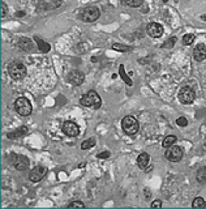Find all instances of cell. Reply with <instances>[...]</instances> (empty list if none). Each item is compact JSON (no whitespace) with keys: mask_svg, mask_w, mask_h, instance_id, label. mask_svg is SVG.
<instances>
[{"mask_svg":"<svg viewBox=\"0 0 206 209\" xmlns=\"http://www.w3.org/2000/svg\"><path fill=\"white\" fill-rule=\"evenodd\" d=\"M14 110L18 113V115H22V116H27L32 114L33 111V107H32V103L27 98L25 97H20V98L16 99L14 102Z\"/></svg>","mask_w":206,"mask_h":209,"instance_id":"4","label":"cell"},{"mask_svg":"<svg viewBox=\"0 0 206 209\" xmlns=\"http://www.w3.org/2000/svg\"><path fill=\"white\" fill-rule=\"evenodd\" d=\"M18 46L22 48V50H25V51H32L33 50V42L29 39V38H20V41H18Z\"/></svg>","mask_w":206,"mask_h":209,"instance_id":"15","label":"cell"},{"mask_svg":"<svg viewBox=\"0 0 206 209\" xmlns=\"http://www.w3.org/2000/svg\"><path fill=\"white\" fill-rule=\"evenodd\" d=\"M178 97H179V101H180L181 103L188 104V103H192V102L196 99V93H194V90H193L192 88L184 86V88L180 89Z\"/></svg>","mask_w":206,"mask_h":209,"instance_id":"8","label":"cell"},{"mask_svg":"<svg viewBox=\"0 0 206 209\" xmlns=\"http://www.w3.org/2000/svg\"><path fill=\"white\" fill-rule=\"evenodd\" d=\"M192 42H194V34H185L183 37V43L189 46V44H192Z\"/></svg>","mask_w":206,"mask_h":209,"instance_id":"23","label":"cell"},{"mask_svg":"<svg viewBox=\"0 0 206 209\" xmlns=\"http://www.w3.org/2000/svg\"><path fill=\"white\" fill-rule=\"evenodd\" d=\"M176 143V136L174 135H170V136H167L164 140H163V148H168V146H171Z\"/></svg>","mask_w":206,"mask_h":209,"instance_id":"21","label":"cell"},{"mask_svg":"<svg viewBox=\"0 0 206 209\" xmlns=\"http://www.w3.org/2000/svg\"><path fill=\"white\" fill-rule=\"evenodd\" d=\"M163 2H164V3H166V2H168V0H163Z\"/></svg>","mask_w":206,"mask_h":209,"instance_id":"34","label":"cell"},{"mask_svg":"<svg viewBox=\"0 0 206 209\" xmlns=\"http://www.w3.org/2000/svg\"><path fill=\"white\" fill-rule=\"evenodd\" d=\"M84 80H85V74L81 71H71L68 73V81L75 86L81 85L84 83Z\"/></svg>","mask_w":206,"mask_h":209,"instance_id":"12","label":"cell"},{"mask_svg":"<svg viewBox=\"0 0 206 209\" xmlns=\"http://www.w3.org/2000/svg\"><path fill=\"white\" fill-rule=\"evenodd\" d=\"M121 127H123L124 132H125L128 136H135L136 133L138 132V127L140 125H138V120L135 116L128 115V116H125L123 119Z\"/></svg>","mask_w":206,"mask_h":209,"instance_id":"2","label":"cell"},{"mask_svg":"<svg viewBox=\"0 0 206 209\" xmlns=\"http://www.w3.org/2000/svg\"><path fill=\"white\" fill-rule=\"evenodd\" d=\"M99 9L97 7H87L82 12H81L80 17L84 22H94L99 18Z\"/></svg>","mask_w":206,"mask_h":209,"instance_id":"5","label":"cell"},{"mask_svg":"<svg viewBox=\"0 0 206 209\" xmlns=\"http://www.w3.org/2000/svg\"><path fill=\"white\" fill-rule=\"evenodd\" d=\"M119 74H120V77H121V79L127 83V85H128V86H132V85H133V83H132V80L127 76L125 71H124V65H120V67H119Z\"/></svg>","mask_w":206,"mask_h":209,"instance_id":"18","label":"cell"},{"mask_svg":"<svg viewBox=\"0 0 206 209\" xmlns=\"http://www.w3.org/2000/svg\"><path fill=\"white\" fill-rule=\"evenodd\" d=\"M35 41H37V44H38V47L42 52H48L50 51V44L47 42H45L43 39H39L38 37H35Z\"/></svg>","mask_w":206,"mask_h":209,"instance_id":"17","label":"cell"},{"mask_svg":"<svg viewBox=\"0 0 206 209\" xmlns=\"http://www.w3.org/2000/svg\"><path fill=\"white\" fill-rule=\"evenodd\" d=\"M175 43H176V37H172V38L168 39V41H167V43H164L162 47H163V48H171Z\"/></svg>","mask_w":206,"mask_h":209,"instance_id":"26","label":"cell"},{"mask_svg":"<svg viewBox=\"0 0 206 209\" xmlns=\"http://www.w3.org/2000/svg\"><path fill=\"white\" fill-rule=\"evenodd\" d=\"M69 208H73V206H78V208H84L85 205H84V203H81V201H73V203H71L69 205H68Z\"/></svg>","mask_w":206,"mask_h":209,"instance_id":"29","label":"cell"},{"mask_svg":"<svg viewBox=\"0 0 206 209\" xmlns=\"http://www.w3.org/2000/svg\"><path fill=\"white\" fill-rule=\"evenodd\" d=\"M196 179H197V182L200 184H205L206 183V167L205 166H202V167H200L197 170Z\"/></svg>","mask_w":206,"mask_h":209,"instance_id":"16","label":"cell"},{"mask_svg":"<svg viewBox=\"0 0 206 209\" xmlns=\"http://www.w3.org/2000/svg\"><path fill=\"white\" fill-rule=\"evenodd\" d=\"M192 206L193 208H205L206 206V201L202 199V197H196L192 203Z\"/></svg>","mask_w":206,"mask_h":209,"instance_id":"22","label":"cell"},{"mask_svg":"<svg viewBox=\"0 0 206 209\" xmlns=\"http://www.w3.org/2000/svg\"><path fill=\"white\" fill-rule=\"evenodd\" d=\"M0 5H2V13H0V16L2 17H5V14H7V11H8V8H7V4L4 2L0 3Z\"/></svg>","mask_w":206,"mask_h":209,"instance_id":"28","label":"cell"},{"mask_svg":"<svg viewBox=\"0 0 206 209\" xmlns=\"http://www.w3.org/2000/svg\"><path fill=\"white\" fill-rule=\"evenodd\" d=\"M151 208H162V201L160 200H154L151 203Z\"/></svg>","mask_w":206,"mask_h":209,"instance_id":"31","label":"cell"},{"mask_svg":"<svg viewBox=\"0 0 206 209\" xmlns=\"http://www.w3.org/2000/svg\"><path fill=\"white\" fill-rule=\"evenodd\" d=\"M63 132L67 136H69V137H76V136H78V133H80V128H78V125L75 122L68 120V122H65L63 124Z\"/></svg>","mask_w":206,"mask_h":209,"instance_id":"9","label":"cell"},{"mask_svg":"<svg viewBox=\"0 0 206 209\" xmlns=\"http://www.w3.org/2000/svg\"><path fill=\"white\" fill-rule=\"evenodd\" d=\"M124 3H125L127 5H129V7H133V8H136V7L142 5L144 0H124Z\"/></svg>","mask_w":206,"mask_h":209,"instance_id":"25","label":"cell"},{"mask_svg":"<svg viewBox=\"0 0 206 209\" xmlns=\"http://www.w3.org/2000/svg\"><path fill=\"white\" fill-rule=\"evenodd\" d=\"M146 32H148V34L150 37H153V38H159V37H162V34H163V26L158 24V22H150L148 28H146Z\"/></svg>","mask_w":206,"mask_h":209,"instance_id":"11","label":"cell"},{"mask_svg":"<svg viewBox=\"0 0 206 209\" xmlns=\"http://www.w3.org/2000/svg\"><path fill=\"white\" fill-rule=\"evenodd\" d=\"M24 14H25L24 12H17V13H16V16H17V17H22Z\"/></svg>","mask_w":206,"mask_h":209,"instance_id":"32","label":"cell"},{"mask_svg":"<svg viewBox=\"0 0 206 209\" xmlns=\"http://www.w3.org/2000/svg\"><path fill=\"white\" fill-rule=\"evenodd\" d=\"M81 104L85 107H91V109H99L102 104V99L99 94L95 90L87 92L82 98H81Z\"/></svg>","mask_w":206,"mask_h":209,"instance_id":"1","label":"cell"},{"mask_svg":"<svg viewBox=\"0 0 206 209\" xmlns=\"http://www.w3.org/2000/svg\"><path fill=\"white\" fill-rule=\"evenodd\" d=\"M46 174H47V167H45V166H37V167H34L30 171V175H29V178H30L32 182H39V181H42V179L45 178Z\"/></svg>","mask_w":206,"mask_h":209,"instance_id":"10","label":"cell"},{"mask_svg":"<svg viewBox=\"0 0 206 209\" xmlns=\"http://www.w3.org/2000/svg\"><path fill=\"white\" fill-rule=\"evenodd\" d=\"M176 124L178 125H180V127H185L187 124H188V120L184 116H180V118H178L176 119Z\"/></svg>","mask_w":206,"mask_h":209,"instance_id":"27","label":"cell"},{"mask_svg":"<svg viewBox=\"0 0 206 209\" xmlns=\"http://www.w3.org/2000/svg\"><path fill=\"white\" fill-rule=\"evenodd\" d=\"M8 162L11 165H13L17 170L24 171L25 169L29 167V160L25 155H17V154H11V157L8 158Z\"/></svg>","mask_w":206,"mask_h":209,"instance_id":"6","label":"cell"},{"mask_svg":"<svg viewBox=\"0 0 206 209\" xmlns=\"http://www.w3.org/2000/svg\"><path fill=\"white\" fill-rule=\"evenodd\" d=\"M164 155L170 162H179L183 158V149L174 144L171 146L166 148V154Z\"/></svg>","mask_w":206,"mask_h":209,"instance_id":"7","label":"cell"},{"mask_svg":"<svg viewBox=\"0 0 206 209\" xmlns=\"http://www.w3.org/2000/svg\"><path fill=\"white\" fill-rule=\"evenodd\" d=\"M26 67L20 62H13L8 65V73L13 80H22L26 76Z\"/></svg>","mask_w":206,"mask_h":209,"instance_id":"3","label":"cell"},{"mask_svg":"<svg viewBox=\"0 0 206 209\" xmlns=\"http://www.w3.org/2000/svg\"><path fill=\"white\" fill-rule=\"evenodd\" d=\"M193 58L197 62H202L204 59H206V44L204 43L197 44L196 48L193 50Z\"/></svg>","mask_w":206,"mask_h":209,"instance_id":"13","label":"cell"},{"mask_svg":"<svg viewBox=\"0 0 206 209\" xmlns=\"http://www.w3.org/2000/svg\"><path fill=\"white\" fill-rule=\"evenodd\" d=\"M94 145H95V140L94 139H89V140H85L84 143L81 144V148H82L84 150H86V149H89V148H91Z\"/></svg>","mask_w":206,"mask_h":209,"instance_id":"24","label":"cell"},{"mask_svg":"<svg viewBox=\"0 0 206 209\" xmlns=\"http://www.w3.org/2000/svg\"><path fill=\"white\" fill-rule=\"evenodd\" d=\"M149 160H150V157H149L148 153H141V154L138 155V158H137V165H138V167L144 170L146 166L149 165Z\"/></svg>","mask_w":206,"mask_h":209,"instance_id":"14","label":"cell"},{"mask_svg":"<svg viewBox=\"0 0 206 209\" xmlns=\"http://www.w3.org/2000/svg\"><path fill=\"white\" fill-rule=\"evenodd\" d=\"M201 18H202V20H204V21H206V14H204V16H202V17H201Z\"/></svg>","mask_w":206,"mask_h":209,"instance_id":"33","label":"cell"},{"mask_svg":"<svg viewBox=\"0 0 206 209\" xmlns=\"http://www.w3.org/2000/svg\"><path fill=\"white\" fill-rule=\"evenodd\" d=\"M112 50H115V51H120V52H127V51H130V50H132V47L125 46V44H119V43H115V44H112Z\"/></svg>","mask_w":206,"mask_h":209,"instance_id":"20","label":"cell"},{"mask_svg":"<svg viewBox=\"0 0 206 209\" xmlns=\"http://www.w3.org/2000/svg\"><path fill=\"white\" fill-rule=\"evenodd\" d=\"M97 157H98V158H101V160H107L108 157H110V152H102Z\"/></svg>","mask_w":206,"mask_h":209,"instance_id":"30","label":"cell"},{"mask_svg":"<svg viewBox=\"0 0 206 209\" xmlns=\"http://www.w3.org/2000/svg\"><path fill=\"white\" fill-rule=\"evenodd\" d=\"M26 132H27V128H26V127H21V128L17 130L16 132L8 133V137H9V139H13V137H16V136H24Z\"/></svg>","mask_w":206,"mask_h":209,"instance_id":"19","label":"cell"}]
</instances>
